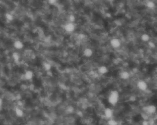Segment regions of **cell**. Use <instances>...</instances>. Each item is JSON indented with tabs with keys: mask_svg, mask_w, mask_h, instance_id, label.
Instances as JSON below:
<instances>
[{
	"mask_svg": "<svg viewBox=\"0 0 157 125\" xmlns=\"http://www.w3.org/2000/svg\"><path fill=\"white\" fill-rule=\"evenodd\" d=\"M5 18L9 22H12L14 20V15L11 13H7L5 15Z\"/></svg>",
	"mask_w": 157,
	"mask_h": 125,
	"instance_id": "9a60e30c",
	"label": "cell"
},
{
	"mask_svg": "<svg viewBox=\"0 0 157 125\" xmlns=\"http://www.w3.org/2000/svg\"><path fill=\"white\" fill-rule=\"evenodd\" d=\"M113 114H114V112L113 110L110 108H106L104 109V115L106 118L108 120L112 118Z\"/></svg>",
	"mask_w": 157,
	"mask_h": 125,
	"instance_id": "8992f818",
	"label": "cell"
},
{
	"mask_svg": "<svg viewBox=\"0 0 157 125\" xmlns=\"http://www.w3.org/2000/svg\"><path fill=\"white\" fill-rule=\"evenodd\" d=\"M20 55L17 52H15L12 54V58H13L14 60L16 62L18 63L20 62Z\"/></svg>",
	"mask_w": 157,
	"mask_h": 125,
	"instance_id": "4fadbf2b",
	"label": "cell"
},
{
	"mask_svg": "<svg viewBox=\"0 0 157 125\" xmlns=\"http://www.w3.org/2000/svg\"><path fill=\"white\" fill-rule=\"evenodd\" d=\"M64 29L68 33H72L75 31L76 25L74 23H68L64 26Z\"/></svg>",
	"mask_w": 157,
	"mask_h": 125,
	"instance_id": "277c9868",
	"label": "cell"
},
{
	"mask_svg": "<svg viewBox=\"0 0 157 125\" xmlns=\"http://www.w3.org/2000/svg\"><path fill=\"white\" fill-rule=\"evenodd\" d=\"M15 113H16V115L18 117H23V115H24V112H23V111L19 107H16V109H15Z\"/></svg>",
	"mask_w": 157,
	"mask_h": 125,
	"instance_id": "7c38bea8",
	"label": "cell"
},
{
	"mask_svg": "<svg viewBox=\"0 0 157 125\" xmlns=\"http://www.w3.org/2000/svg\"><path fill=\"white\" fill-rule=\"evenodd\" d=\"M33 76H34V73H33V71L31 70H27L23 75L24 79L25 80H27V81L31 80L33 78Z\"/></svg>",
	"mask_w": 157,
	"mask_h": 125,
	"instance_id": "52a82bcc",
	"label": "cell"
},
{
	"mask_svg": "<svg viewBox=\"0 0 157 125\" xmlns=\"http://www.w3.org/2000/svg\"><path fill=\"white\" fill-rule=\"evenodd\" d=\"M142 125H149V122H148L147 120H145L142 122Z\"/></svg>",
	"mask_w": 157,
	"mask_h": 125,
	"instance_id": "44dd1931",
	"label": "cell"
},
{
	"mask_svg": "<svg viewBox=\"0 0 157 125\" xmlns=\"http://www.w3.org/2000/svg\"><path fill=\"white\" fill-rule=\"evenodd\" d=\"M83 55H84L85 57H92V56H93V51L92 50L91 48H85V49L83 50Z\"/></svg>",
	"mask_w": 157,
	"mask_h": 125,
	"instance_id": "ba28073f",
	"label": "cell"
},
{
	"mask_svg": "<svg viewBox=\"0 0 157 125\" xmlns=\"http://www.w3.org/2000/svg\"><path fill=\"white\" fill-rule=\"evenodd\" d=\"M14 46L17 49H22L23 48V46H24V45H23V42L22 41L16 40L14 43Z\"/></svg>",
	"mask_w": 157,
	"mask_h": 125,
	"instance_id": "8fae6325",
	"label": "cell"
},
{
	"mask_svg": "<svg viewBox=\"0 0 157 125\" xmlns=\"http://www.w3.org/2000/svg\"><path fill=\"white\" fill-rule=\"evenodd\" d=\"M120 77L122 80H127L130 77V74L128 71H123L120 73Z\"/></svg>",
	"mask_w": 157,
	"mask_h": 125,
	"instance_id": "9c48e42d",
	"label": "cell"
},
{
	"mask_svg": "<svg viewBox=\"0 0 157 125\" xmlns=\"http://www.w3.org/2000/svg\"><path fill=\"white\" fill-rule=\"evenodd\" d=\"M76 18L75 17L74 15H70L69 17V23H74V22L75 21Z\"/></svg>",
	"mask_w": 157,
	"mask_h": 125,
	"instance_id": "d6986e66",
	"label": "cell"
},
{
	"mask_svg": "<svg viewBox=\"0 0 157 125\" xmlns=\"http://www.w3.org/2000/svg\"><path fill=\"white\" fill-rule=\"evenodd\" d=\"M149 45L150 46L151 48H155V45L154 44V42H149Z\"/></svg>",
	"mask_w": 157,
	"mask_h": 125,
	"instance_id": "ffe728a7",
	"label": "cell"
},
{
	"mask_svg": "<svg viewBox=\"0 0 157 125\" xmlns=\"http://www.w3.org/2000/svg\"><path fill=\"white\" fill-rule=\"evenodd\" d=\"M146 6L149 9H153L154 8H155V2H153V1H148L146 2Z\"/></svg>",
	"mask_w": 157,
	"mask_h": 125,
	"instance_id": "5bb4252c",
	"label": "cell"
},
{
	"mask_svg": "<svg viewBox=\"0 0 157 125\" xmlns=\"http://www.w3.org/2000/svg\"><path fill=\"white\" fill-rule=\"evenodd\" d=\"M51 68H52V66H51L50 64H48V63H45V64H44V68L46 70V71H50Z\"/></svg>",
	"mask_w": 157,
	"mask_h": 125,
	"instance_id": "ac0fdd59",
	"label": "cell"
},
{
	"mask_svg": "<svg viewBox=\"0 0 157 125\" xmlns=\"http://www.w3.org/2000/svg\"><path fill=\"white\" fill-rule=\"evenodd\" d=\"M2 104H3V101H2V98H0V107L2 106Z\"/></svg>",
	"mask_w": 157,
	"mask_h": 125,
	"instance_id": "603a6c76",
	"label": "cell"
},
{
	"mask_svg": "<svg viewBox=\"0 0 157 125\" xmlns=\"http://www.w3.org/2000/svg\"><path fill=\"white\" fill-rule=\"evenodd\" d=\"M110 43L112 48H118L120 47L122 42H121V40L120 39H117V38H114V39L110 40Z\"/></svg>",
	"mask_w": 157,
	"mask_h": 125,
	"instance_id": "5b68a950",
	"label": "cell"
},
{
	"mask_svg": "<svg viewBox=\"0 0 157 125\" xmlns=\"http://www.w3.org/2000/svg\"><path fill=\"white\" fill-rule=\"evenodd\" d=\"M157 111V107L154 104H150L149 106H146L145 107V111L146 112V114H148L149 115L154 114Z\"/></svg>",
	"mask_w": 157,
	"mask_h": 125,
	"instance_id": "3957f363",
	"label": "cell"
},
{
	"mask_svg": "<svg viewBox=\"0 0 157 125\" xmlns=\"http://www.w3.org/2000/svg\"><path fill=\"white\" fill-rule=\"evenodd\" d=\"M141 40H142L143 42H149V40H150V36H149L148 34H144L143 35H142L141 36Z\"/></svg>",
	"mask_w": 157,
	"mask_h": 125,
	"instance_id": "2e32d148",
	"label": "cell"
},
{
	"mask_svg": "<svg viewBox=\"0 0 157 125\" xmlns=\"http://www.w3.org/2000/svg\"><path fill=\"white\" fill-rule=\"evenodd\" d=\"M119 93L117 90H113L108 96V102L111 105H115L119 100Z\"/></svg>",
	"mask_w": 157,
	"mask_h": 125,
	"instance_id": "6da1fadb",
	"label": "cell"
},
{
	"mask_svg": "<svg viewBox=\"0 0 157 125\" xmlns=\"http://www.w3.org/2000/svg\"><path fill=\"white\" fill-rule=\"evenodd\" d=\"M108 125H118V123L115 120L113 119V118H110V119L108 120Z\"/></svg>",
	"mask_w": 157,
	"mask_h": 125,
	"instance_id": "e0dca14e",
	"label": "cell"
},
{
	"mask_svg": "<svg viewBox=\"0 0 157 125\" xmlns=\"http://www.w3.org/2000/svg\"><path fill=\"white\" fill-rule=\"evenodd\" d=\"M57 2V1H54V0H52V1H48V3L50 4H54Z\"/></svg>",
	"mask_w": 157,
	"mask_h": 125,
	"instance_id": "7402d4cb",
	"label": "cell"
},
{
	"mask_svg": "<svg viewBox=\"0 0 157 125\" xmlns=\"http://www.w3.org/2000/svg\"><path fill=\"white\" fill-rule=\"evenodd\" d=\"M98 71L99 75H106L108 72V68L105 65H102V66L99 67Z\"/></svg>",
	"mask_w": 157,
	"mask_h": 125,
	"instance_id": "30bf717a",
	"label": "cell"
},
{
	"mask_svg": "<svg viewBox=\"0 0 157 125\" xmlns=\"http://www.w3.org/2000/svg\"><path fill=\"white\" fill-rule=\"evenodd\" d=\"M137 87L139 90L142 91H146L148 89L147 83L144 80H139L137 83Z\"/></svg>",
	"mask_w": 157,
	"mask_h": 125,
	"instance_id": "7a4b0ae2",
	"label": "cell"
}]
</instances>
